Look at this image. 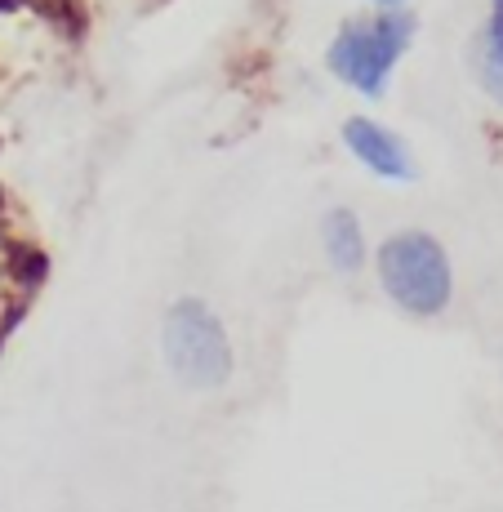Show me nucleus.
<instances>
[{"label":"nucleus","instance_id":"7ed1b4c3","mask_svg":"<svg viewBox=\"0 0 503 512\" xmlns=\"http://www.w3.org/2000/svg\"><path fill=\"white\" fill-rule=\"evenodd\" d=\"M161 352L170 374L183 388L214 392L232 379V339L223 330V321L214 317L210 303L201 299H179L170 303L161 326Z\"/></svg>","mask_w":503,"mask_h":512},{"label":"nucleus","instance_id":"423d86ee","mask_svg":"<svg viewBox=\"0 0 503 512\" xmlns=\"http://www.w3.org/2000/svg\"><path fill=\"white\" fill-rule=\"evenodd\" d=\"M477 81L503 107V0H490L486 27L477 36Z\"/></svg>","mask_w":503,"mask_h":512},{"label":"nucleus","instance_id":"f03ea898","mask_svg":"<svg viewBox=\"0 0 503 512\" xmlns=\"http://www.w3.org/2000/svg\"><path fill=\"white\" fill-rule=\"evenodd\" d=\"M410 41H414V14H406V9H383V14H374V18L343 23L339 36L325 49V67H330L348 90L379 98L388 90L392 67L401 63Z\"/></svg>","mask_w":503,"mask_h":512},{"label":"nucleus","instance_id":"20e7f679","mask_svg":"<svg viewBox=\"0 0 503 512\" xmlns=\"http://www.w3.org/2000/svg\"><path fill=\"white\" fill-rule=\"evenodd\" d=\"M343 143H348V152L357 156L370 174H379V179H392V183L414 179V161H410L406 143L392 130H383L379 121H370V116H352V121L343 125Z\"/></svg>","mask_w":503,"mask_h":512},{"label":"nucleus","instance_id":"f257e3e1","mask_svg":"<svg viewBox=\"0 0 503 512\" xmlns=\"http://www.w3.org/2000/svg\"><path fill=\"white\" fill-rule=\"evenodd\" d=\"M379 281L383 294L410 317H441L455 294V268L446 245L432 232H397L379 250Z\"/></svg>","mask_w":503,"mask_h":512},{"label":"nucleus","instance_id":"39448f33","mask_svg":"<svg viewBox=\"0 0 503 512\" xmlns=\"http://www.w3.org/2000/svg\"><path fill=\"white\" fill-rule=\"evenodd\" d=\"M321 245H325V259H330V268L343 272V277L361 272V263H366V232H361V219L352 210H343V205L325 210V219H321Z\"/></svg>","mask_w":503,"mask_h":512},{"label":"nucleus","instance_id":"0eeeda50","mask_svg":"<svg viewBox=\"0 0 503 512\" xmlns=\"http://www.w3.org/2000/svg\"><path fill=\"white\" fill-rule=\"evenodd\" d=\"M374 5H388V9H397V5H401V0H374Z\"/></svg>","mask_w":503,"mask_h":512}]
</instances>
